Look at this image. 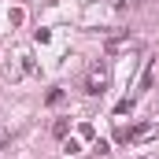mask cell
I'll return each instance as SVG.
<instances>
[{
  "label": "cell",
  "instance_id": "2",
  "mask_svg": "<svg viewBox=\"0 0 159 159\" xmlns=\"http://www.w3.org/2000/svg\"><path fill=\"white\" fill-rule=\"evenodd\" d=\"M78 152H81L78 141H67V144H63V156H78Z\"/></svg>",
  "mask_w": 159,
  "mask_h": 159
},
{
  "label": "cell",
  "instance_id": "3",
  "mask_svg": "<svg viewBox=\"0 0 159 159\" xmlns=\"http://www.w3.org/2000/svg\"><path fill=\"white\" fill-rule=\"evenodd\" d=\"M7 137H11V133H7V129H0V144H7Z\"/></svg>",
  "mask_w": 159,
  "mask_h": 159
},
{
  "label": "cell",
  "instance_id": "1",
  "mask_svg": "<svg viewBox=\"0 0 159 159\" xmlns=\"http://www.w3.org/2000/svg\"><path fill=\"white\" fill-rule=\"evenodd\" d=\"M104 74H100V70H93V78H89V85H85V93H100V89H104Z\"/></svg>",
  "mask_w": 159,
  "mask_h": 159
}]
</instances>
